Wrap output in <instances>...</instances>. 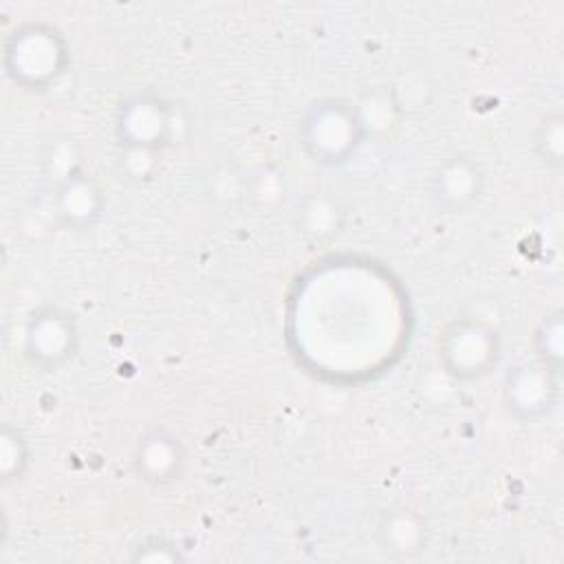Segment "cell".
<instances>
[{
	"mask_svg": "<svg viewBox=\"0 0 564 564\" xmlns=\"http://www.w3.org/2000/svg\"><path fill=\"white\" fill-rule=\"evenodd\" d=\"M359 126L352 108L339 101H322L304 121V145L319 161H344L359 143Z\"/></svg>",
	"mask_w": 564,
	"mask_h": 564,
	"instance_id": "7a4b0ae2",
	"label": "cell"
},
{
	"mask_svg": "<svg viewBox=\"0 0 564 564\" xmlns=\"http://www.w3.org/2000/svg\"><path fill=\"white\" fill-rule=\"evenodd\" d=\"M480 181L478 165L463 154H454L445 159L434 174V198L449 212L463 209L478 196Z\"/></svg>",
	"mask_w": 564,
	"mask_h": 564,
	"instance_id": "52a82bcc",
	"label": "cell"
},
{
	"mask_svg": "<svg viewBox=\"0 0 564 564\" xmlns=\"http://www.w3.org/2000/svg\"><path fill=\"white\" fill-rule=\"evenodd\" d=\"M20 35L15 51H9V55L15 57V64L20 62V68L15 70L20 82L29 86H44L55 79L64 64V48L57 42V35L53 31H42L40 26Z\"/></svg>",
	"mask_w": 564,
	"mask_h": 564,
	"instance_id": "5b68a950",
	"label": "cell"
},
{
	"mask_svg": "<svg viewBox=\"0 0 564 564\" xmlns=\"http://www.w3.org/2000/svg\"><path fill=\"white\" fill-rule=\"evenodd\" d=\"M379 544L386 553L399 557H412L425 549L427 531L421 516L410 509H397L383 516L379 522Z\"/></svg>",
	"mask_w": 564,
	"mask_h": 564,
	"instance_id": "9c48e42d",
	"label": "cell"
},
{
	"mask_svg": "<svg viewBox=\"0 0 564 564\" xmlns=\"http://www.w3.org/2000/svg\"><path fill=\"white\" fill-rule=\"evenodd\" d=\"M77 341L75 322L59 308H44L33 315L26 330V355L42 368H55L64 364Z\"/></svg>",
	"mask_w": 564,
	"mask_h": 564,
	"instance_id": "277c9868",
	"label": "cell"
},
{
	"mask_svg": "<svg viewBox=\"0 0 564 564\" xmlns=\"http://www.w3.org/2000/svg\"><path fill=\"white\" fill-rule=\"evenodd\" d=\"M57 214L64 218V223L84 227L90 225L101 209V192L97 185L82 172L73 174L59 192H57Z\"/></svg>",
	"mask_w": 564,
	"mask_h": 564,
	"instance_id": "30bf717a",
	"label": "cell"
},
{
	"mask_svg": "<svg viewBox=\"0 0 564 564\" xmlns=\"http://www.w3.org/2000/svg\"><path fill=\"white\" fill-rule=\"evenodd\" d=\"M535 348L538 361L549 366L551 370L560 372L562 359V311L551 313L535 333Z\"/></svg>",
	"mask_w": 564,
	"mask_h": 564,
	"instance_id": "8fae6325",
	"label": "cell"
},
{
	"mask_svg": "<svg viewBox=\"0 0 564 564\" xmlns=\"http://www.w3.org/2000/svg\"><path fill=\"white\" fill-rule=\"evenodd\" d=\"M438 357L454 377H480L498 359V335L482 322L456 319L443 333Z\"/></svg>",
	"mask_w": 564,
	"mask_h": 564,
	"instance_id": "6da1fadb",
	"label": "cell"
},
{
	"mask_svg": "<svg viewBox=\"0 0 564 564\" xmlns=\"http://www.w3.org/2000/svg\"><path fill=\"white\" fill-rule=\"evenodd\" d=\"M538 154L546 161V165H562V115H546L535 132Z\"/></svg>",
	"mask_w": 564,
	"mask_h": 564,
	"instance_id": "7c38bea8",
	"label": "cell"
},
{
	"mask_svg": "<svg viewBox=\"0 0 564 564\" xmlns=\"http://www.w3.org/2000/svg\"><path fill=\"white\" fill-rule=\"evenodd\" d=\"M119 130L132 148H161L170 137V115L156 99H134L128 104Z\"/></svg>",
	"mask_w": 564,
	"mask_h": 564,
	"instance_id": "ba28073f",
	"label": "cell"
},
{
	"mask_svg": "<svg viewBox=\"0 0 564 564\" xmlns=\"http://www.w3.org/2000/svg\"><path fill=\"white\" fill-rule=\"evenodd\" d=\"M132 463L141 480L154 487H163L181 476L185 454L178 438L163 430H152L139 438Z\"/></svg>",
	"mask_w": 564,
	"mask_h": 564,
	"instance_id": "8992f818",
	"label": "cell"
},
{
	"mask_svg": "<svg viewBox=\"0 0 564 564\" xmlns=\"http://www.w3.org/2000/svg\"><path fill=\"white\" fill-rule=\"evenodd\" d=\"M557 375L560 372L542 361H527L511 368L502 383L507 410L518 419H540L549 414L557 403Z\"/></svg>",
	"mask_w": 564,
	"mask_h": 564,
	"instance_id": "3957f363",
	"label": "cell"
}]
</instances>
